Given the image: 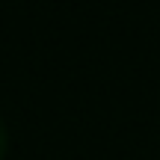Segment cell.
I'll list each match as a JSON object with an SVG mask.
<instances>
[{
	"label": "cell",
	"mask_w": 160,
	"mask_h": 160,
	"mask_svg": "<svg viewBox=\"0 0 160 160\" xmlns=\"http://www.w3.org/2000/svg\"><path fill=\"white\" fill-rule=\"evenodd\" d=\"M3 151H6V128L0 122V157H3Z\"/></svg>",
	"instance_id": "obj_1"
}]
</instances>
